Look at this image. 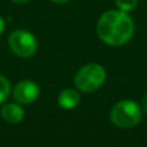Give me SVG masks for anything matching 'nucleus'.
<instances>
[{
    "instance_id": "8",
    "label": "nucleus",
    "mask_w": 147,
    "mask_h": 147,
    "mask_svg": "<svg viewBox=\"0 0 147 147\" xmlns=\"http://www.w3.org/2000/svg\"><path fill=\"white\" fill-rule=\"evenodd\" d=\"M10 94V84L7 78L0 75V103L5 102Z\"/></svg>"
},
{
    "instance_id": "1",
    "label": "nucleus",
    "mask_w": 147,
    "mask_h": 147,
    "mask_svg": "<svg viewBox=\"0 0 147 147\" xmlns=\"http://www.w3.org/2000/svg\"><path fill=\"white\" fill-rule=\"evenodd\" d=\"M97 34L99 39L109 45H123L132 39L134 22L127 12L120 9L109 10L99 17Z\"/></svg>"
},
{
    "instance_id": "10",
    "label": "nucleus",
    "mask_w": 147,
    "mask_h": 147,
    "mask_svg": "<svg viewBox=\"0 0 147 147\" xmlns=\"http://www.w3.org/2000/svg\"><path fill=\"white\" fill-rule=\"evenodd\" d=\"M142 111H145L147 114V94H145V97L142 99Z\"/></svg>"
},
{
    "instance_id": "6",
    "label": "nucleus",
    "mask_w": 147,
    "mask_h": 147,
    "mask_svg": "<svg viewBox=\"0 0 147 147\" xmlns=\"http://www.w3.org/2000/svg\"><path fill=\"white\" fill-rule=\"evenodd\" d=\"M0 115L1 117L5 120L7 123L9 124H18L23 120L25 117V111L21 106L14 103H9V105H5V106L1 107L0 110Z\"/></svg>"
},
{
    "instance_id": "9",
    "label": "nucleus",
    "mask_w": 147,
    "mask_h": 147,
    "mask_svg": "<svg viewBox=\"0 0 147 147\" xmlns=\"http://www.w3.org/2000/svg\"><path fill=\"white\" fill-rule=\"evenodd\" d=\"M115 4H116L117 9L129 13L133 9H136V7L138 4V0H115Z\"/></svg>"
},
{
    "instance_id": "4",
    "label": "nucleus",
    "mask_w": 147,
    "mask_h": 147,
    "mask_svg": "<svg viewBox=\"0 0 147 147\" xmlns=\"http://www.w3.org/2000/svg\"><path fill=\"white\" fill-rule=\"evenodd\" d=\"M8 45L10 51L18 57L28 58L38 51V40L34 34L26 30H16L8 38Z\"/></svg>"
},
{
    "instance_id": "13",
    "label": "nucleus",
    "mask_w": 147,
    "mask_h": 147,
    "mask_svg": "<svg viewBox=\"0 0 147 147\" xmlns=\"http://www.w3.org/2000/svg\"><path fill=\"white\" fill-rule=\"evenodd\" d=\"M51 1H53V3H57V4H65V3L70 1V0H51Z\"/></svg>"
},
{
    "instance_id": "11",
    "label": "nucleus",
    "mask_w": 147,
    "mask_h": 147,
    "mask_svg": "<svg viewBox=\"0 0 147 147\" xmlns=\"http://www.w3.org/2000/svg\"><path fill=\"white\" fill-rule=\"evenodd\" d=\"M4 28H5V21L3 17H0V35L4 32Z\"/></svg>"
},
{
    "instance_id": "3",
    "label": "nucleus",
    "mask_w": 147,
    "mask_h": 147,
    "mask_svg": "<svg viewBox=\"0 0 147 147\" xmlns=\"http://www.w3.org/2000/svg\"><path fill=\"white\" fill-rule=\"evenodd\" d=\"M106 80V71L98 63H89L81 67L75 76V85L80 90L92 93L103 85Z\"/></svg>"
},
{
    "instance_id": "2",
    "label": "nucleus",
    "mask_w": 147,
    "mask_h": 147,
    "mask_svg": "<svg viewBox=\"0 0 147 147\" xmlns=\"http://www.w3.org/2000/svg\"><path fill=\"white\" fill-rule=\"evenodd\" d=\"M143 112L142 107H140L133 101H120L112 107L110 117L112 124L121 129H129L138 125L142 120Z\"/></svg>"
},
{
    "instance_id": "12",
    "label": "nucleus",
    "mask_w": 147,
    "mask_h": 147,
    "mask_svg": "<svg viewBox=\"0 0 147 147\" xmlns=\"http://www.w3.org/2000/svg\"><path fill=\"white\" fill-rule=\"evenodd\" d=\"M12 1L17 3V4H26V3H28L30 0H12Z\"/></svg>"
},
{
    "instance_id": "7",
    "label": "nucleus",
    "mask_w": 147,
    "mask_h": 147,
    "mask_svg": "<svg viewBox=\"0 0 147 147\" xmlns=\"http://www.w3.org/2000/svg\"><path fill=\"white\" fill-rule=\"evenodd\" d=\"M80 103V94L75 89H65L58 96V105L65 110H72Z\"/></svg>"
},
{
    "instance_id": "5",
    "label": "nucleus",
    "mask_w": 147,
    "mask_h": 147,
    "mask_svg": "<svg viewBox=\"0 0 147 147\" xmlns=\"http://www.w3.org/2000/svg\"><path fill=\"white\" fill-rule=\"evenodd\" d=\"M40 94L38 84L31 80H23L20 81L13 89V97L18 103L22 105H30L38 99Z\"/></svg>"
}]
</instances>
